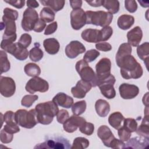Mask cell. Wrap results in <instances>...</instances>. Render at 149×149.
<instances>
[{"mask_svg":"<svg viewBox=\"0 0 149 149\" xmlns=\"http://www.w3.org/2000/svg\"><path fill=\"white\" fill-rule=\"evenodd\" d=\"M4 130L6 132L10 133V134H14L19 132L20 131V128L19 127V125L17 124L13 125H5L3 126Z\"/></svg>","mask_w":149,"mask_h":149,"instance_id":"52","label":"cell"},{"mask_svg":"<svg viewBox=\"0 0 149 149\" xmlns=\"http://www.w3.org/2000/svg\"><path fill=\"white\" fill-rule=\"evenodd\" d=\"M43 46L46 52L51 55L57 54L60 48V44L58 41L54 38H49L44 40L43 41Z\"/></svg>","mask_w":149,"mask_h":149,"instance_id":"22","label":"cell"},{"mask_svg":"<svg viewBox=\"0 0 149 149\" xmlns=\"http://www.w3.org/2000/svg\"><path fill=\"white\" fill-rule=\"evenodd\" d=\"M40 2L43 6L51 9L54 12H57L63 9L65 1L64 0H40Z\"/></svg>","mask_w":149,"mask_h":149,"instance_id":"26","label":"cell"},{"mask_svg":"<svg viewBox=\"0 0 149 149\" xmlns=\"http://www.w3.org/2000/svg\"><path fill=\"white\" fill-rule=\"evenodd\" d=\"M125 144L123 141L115 138L111 143L110 147L112 148H125Z\"/></svg>","mask_w":149,"mask_h":149,"instance_id":"55","label":"cell"},{"mask_svg":"<svg viewBox=\"0 0 149 149\" xmlns=\"http://www.w3.org/2000/svg\"><path fill=\"white\" fill-rule=\"evenodd\" d=\"M2 117L3 118V121L7 125H13L17 124L15 120V113H14L12 111H6L4 113L3 116H2Z\"/></svg>","mask_w":149,"mask_h":149,"instance_id":"42","label":"cell"},{"mask_svg":"<svg viewBox=\"0 0 149 149\" xmlns=\"http://www.w3.org/2000/svg\"><path fill=\"white\" fill-rule=\"evenodd\" d=\"M46 27V23L41 19H39L37 23L35 24L33 30L37 33L42 32Z\"/></svg>","mask_w":149,"mask_h":149,"instance_id":"53","label":"cell"},{"mask_svg":"<svg viewBox=\"0 0 149 149\" xmlns=\"http://www.w3.org/2000/svg\"><path fill=\"white\" fill-rule=\"evenodd\" d=\"M137 54L140 59L143 60L148 69V62L149 58V43L146 42L138 45L137 47Z\"/></svg>","mask_w":149,"mask_h":149,"instance_id":"25","label":"cell"},{"mask_svg":"<svg viewBox=\"0 0 149 149\" xmlns=\"http://www.w3.org/2000/svg\"><path fill=\"white\" fill-rule=\"evenodd\" d=\"M86 24H93L102 27L108 26L112 21L113 15L103 10L86 12Z\"/></svg>","mask_w":149,"mask_h":149,"instance_id":"3","label":"cell"},{"mask_svg":"<svg viewBox=\"0 0 149 149\" xmlns=\"http://www.w3.org/2000/svg\"><path fill=\"white\" fill-rule=\"evenodd\" d=\"M10 68V62L5 51H0V69L1 74L8 72Z\"/></svg>","mask_w":149,"mask_h":149,"instance_id":"33","label":"cell"},{"mask_svg":"<svg viewBox=\"0 0 149 149\" xmlns=\"http://www.w3.org/2000/svg\"><path fill=\"white\" fill-rule=\"evenodd\" d=\"M58 27V24L56 22H54L49 24H48L45 30L44 34L45 35H50L51 34H53L57 29Z\"/></svg>","mask_w":149,"mask_h":149,"instance_id":"54","label":"cell"},{"mask_svg":"<svg viewBox=\"0 0 149 149\" xmlns=\"http://www.w3.org/2000/svg\"><path fill=\"white\" fill-rule=\"evenodd\" d=\"M118 134L119 139L122 141H127L129 140L131 136V132L127 130L123 126L120 127L118 129Z\"/></svg>","mask_w":149,"mask_h":149,"instance_id":"44","label":"cell"},{"mask_svg":"<svg viewBox=\"0 0 149 149\" xmlns=\"http://www.w3.org/2000/svg\"><path fill=\"white\" fill-rule=\"evenodd\" d=\"M86 122V119L77 115H72L63 124V127L65 132L73 133L76 131L83 123Z\"/></svg>","mask_w":149,"mask_h":149,"instance_id":"16","label":"cell"},{"mask_svg":"<svg viewBox=\"0 0 149 149\" xmlns=\"http://www.w3.org/2000/svg\"><path fill=\"white\" fill-rule=\"evenodd\" d=\"M52 101L57 105L65 108H70L73 104V99L64 93H58L54 96Z\"/></svg>","mask_w":149,"mask_h":149,"instance_id":"20","label":"cell"},{"mask_svg":"<svg viewBox=\"0 0 149 149\" xmlns=\"http://www.w3.org/2000/svg\"><path fill=\"white\" fill-rule=\"evenodd\" d=\"M81 38L84 41L90 43H98L101 41L100 30L87 29L83 30L81 34Z\"/></svg>","mask_w":149,"mask_h":149,"instance_id":"18","label":"cell"},{"mask_svg":"<svg viewBox=\"0 0 149 149\" xmlns=\"http://www.w3.org/2000/svg\"><path fill=\"white\" fill-rule=\"evenodd\" d=\"M69 2H70V6L73 9L81 8L83 3V1L81 0H70Z\"/></svg>","mask_w":149,"mask_h":149,"instance_id":"56","label":"cell"},{"mask_svg":"<svg viewBox=\"0 0 149 149\" xmlns=\"http://www.w3.org/2000/svg\"><path fill=\"white\" fill-rule=\"evenodd\" d=\"M29 52L26 48L23 47L18 42L16 43V46L12 53V55L19 61H24L28 57Z\"/></svg>","mask_w":149,"mask_h":149,"instance_id":"28","label":"cell"},{"mask_svg":"<svg viewBox=\"0 0 149 149\" xmlns=\"http://www.w3.org/2000/svg\"><path fill=\"white\" fill-rule=\"evenodd\" d=\"M13 138V134H10L3 129H2L0 133V139L1 141L5 144H8L10 143Z\"/></svg>","mask_w":149,"mask_h":149,"instance_id":"48","label":"cell"},{"mask_svg":"<svg viewBox=\"0 0 149 149\" xmlns=\"http://www.w3.org/2000/svg\"><path fill=\"white\" fill-rule=\"evenodd\" d=\"M25 73L30 77H37L41 73V69L37 64L34 63H29L24 68Z\"/></svg>","mask_w":149,"mask_h":149,"instance_id":"30","label":"cell"},{"mask_svg":"<svg viewBox=\"0 0 149 149\" xmlns=\"http://www.w3.org/2000/svg\"><path fill=\"white\" fill-rule=\"evenodd\" d=\"M95 48L99 50L104 52L109 51L112 49L111 45L107 42H100L95 44Z\"/></svg>","mask_w":149,"mask_h":149,"instance_id":"50","label":"cell"},{"mask_svg":"<svg viewBox=\"0 0 149 149\" xmlns=\"http://www.w3.org/2000/svg\"><path fill=\"white\" fill-rule=\"evenodd\" d=\"M125 148H148L149 141L148 139L144 137H133L127 141Z\"/></svg>","mask_w":149,"mask_h":149,"instance_id":"21","label":"cell"},{"mask_svg":"<svg viewBox=\"0 0 149 149\" xmlns=\"http://www.w3.org/2000/svg\"><path fill=\"white\" fill-rule=\"evenodd\" d=\"M70 24L74 30L81 29L86 24V12L81 8L73 9L70 13Z\"/></svg>","mask_w":149,"mask_h":149,"instance_id":"11","label":"cell"},{"mask_svg":"<svg viewBox=\"0 0 149 149\" xmlns=\"http://www.w3.org/2000/svg\"><path fill=\"white\" fill-rule=\"evenodd\" d=\"M134 23V18L132 15H122L118 17L117 24L122 30H127L130 29Z\"/></svg>","mask_w":149,"mask_h":149,"instance_id":"24","label":"cell"},{"mask_svg":"<svg viewBox=\"0 0 149 149\" xmlns=\"http://www.w3.org/2000/svg\"><path fill=\"white\" fill-rule=\"evenodd\" d=\"M31 40H32L31 36L29 34L24 33L20 36V39L19 40L18 43L21 45H22L23 47L27 48L30 45L31 42Z\"/></svg>","mask_w":149,"mask_h":149,"instance_id":"46","label":"cell"},{"mask_svg":"<svg viewBox=\"0 0 149 149\" xmlns=\"http://www.w3.org/2000/svg\"><path fill=\"white\" fill-rule=\"evenodd\" d=\"M90 6L94 7H99L102 5L103 0H93V1H86Z\"/></svg>","mask_w":149,"mask_h":149,"instance_id":"57","label":"cell"},{"mask_svg":"<svg viewBox=\"0 0 149 149\" xmlns=\"http://www.w3.org/2000/svg\"><path fill=\"white\" fill-rule=\"evenodd\" d=\"M69 118V115L68 112L65 109H61L58 111L56 115V120L61 123L63 124Z\"/></svg>","mask_w":149,"mask_h":149,"instance_id":"47","label":"cell"},{"mask_svg":"<svg viewBox=\"0 0 149 149\" xmlns=\"http://www.w3.org/2000/svg\"><path fill=\"white\" fill-rule=\"evenodd\" d=\"M35 109L38 122L42 125L50 124L59 111L58 105L53 101L40 103L36 106Z\"/></svg>","mask_w":149,"mask_h":149,"instance_id":"2","label":"cell"},{"mask_svg":"<svg viewBox=\"0 0 149 149\" xmlns=\"http://www.w3.org/2000/svg\"><path fill=\"white\" fill-rule=\"evenodd\" d=\"M15 120L19 126L26 129H31L38 123L35 109L29 111L22 109L17 110L15 112Z\"/></svg>","mask_w":149,"mask_h":149,"instance_id":"4","label":"cell"},{"mask_svg":"<svg viewBox=\"0 0 149 149\" xmlns=\"http://www.w3.org/2000/svg\"><path fill=\"white\" fill-rule=\"evenodd\" d=\"M71 148L69 140L62 137H52L46 140L44 142L38 144L34 148H54V149H68Z\"/></svg>","mask_w":149,"mask_h":149,"instance_id":"6","label":"cell"},{"mask_svg":"<svg viewBox=\"0 0 149 149\" xmlns=\"http://www.w3.org/2000/svg\"><path fill=\"white\" fill-rule=\"evenodd\" d=\"M89 143L88 140H87L86 138L78 137L74 139L71 148L84 149L88 147Z\"/></svg>","mask_w":149,"mask_h":149,"instance_id":"37","label":"cell"},{"mask_svg":"<svg viewBox=\"0 0 149 149\" xmlns=\"http://www.w3.org/2000/svg\"><path fill=\"white\" fill-rule=\"evenodd\" d=\"M102 6L111 14H115L119 10V2L117 0H103Z\"/></svg>","mask_w":149,"mask_h":149,"instance_id":"31","label":"cell"},{"mask_svg":"<svg viewBox=\"0 0 149 149\" xmlns=\"http://www.w3.org/2000/svg\"><path fill=\"white\" fill-rule=\"evenodd\" d=\"M3 17L12 19L13 20H16L17 17H18V12L16 10L9 8H6L3 9Z\"/></svg>","mask_w":149,"mask_h":149,"instance_id":"45","label":"cell"},{"mask_svg":"<svg viewBox=\"0 0 149 149\" xmlns=\"http://www.w3.org/2000/svg\"><path fill=\"white\" fill-rule=\"evenodd\" d=\"M101 34V41L104 42L108 40L112 36L113 33V29L111 26H106L100 30Z\"/></svg>","mask_w":149,"mask_h":149,"instance_id":"43","label":"cell"},{"mask_svg":"<svg viewBox=\"0 0 149 149\" xmlns=\"http://www.w3.org/2000/svg\"><path fill=\"white\" fill-rule=\"evenodd\" d=\"M143 37V31L139 26H136L127 33V43L133 47H137Z\"/></svg>","mask_w":149,"mask_h":149,"instance_id":"19","label":"cell"},{"mask_svg":"<svg viewBox=\"0 0 149 149\" xmlns=\"http://www.w3.org/2000/svg\"><path fill=\"white\" fill-rule=\"evenodd\" d=\"M91 87L92 86L90 83L80 80L77 82L74 87L71 88V93L74 98H83L86 96L87 93L91 90Z\"/></svg>","mask_w":149,"mask_h":149,"instance_id":"15","label":"cell"},{"mask_svg":"<svg viewBox=\"0 0 149 149\" xmlns=\"http://www.w3.org/2000/svg\"><path fill=\"white\" fill-rule=\"evenodd\" d=\"M119 91L121 98L130 100L135 98L139 94V88L134 84L122 83L119 87Z\"/></svg>","mask_w":149,"mask_h":149,"instance_id":"14","label":"cell"},{"mask_svg":"<svg viewBox=\"0 0 149 149\" xmlns=\"http://www.w3.org/2000/svg\"><path fill=\"white\" fill-rule=\"evenodd\" d=\"M86 48L84 45L79 41H72L68 44L65 49L66 55L70 59L76 58L79 55L84 53Z\"/></svg>","mask_w":149,"mask_h":149,"instance_id":"13","label":"cell"},{"mask_svg":"<svg viewBox=\"0 0 149 149\" xmlns=\"http://www.w3.org/2000/svg\"><path fill=\"white\" fill-rule=\"evenodd\" d=\"M79 130L81 133L87 136H90L94 132V125L92 123L85 122L79 127Z\"/></svg>","mask_w":149,"mask_h":149,"instance_id":"40","label":"cell"},{"mask_svg":"<svg viewBox=\"0 0 149 149\" xmlns=\"http://www.w3.org/2000/svg\"><path fill=\"white\" fill-rule=\"evenodd\" d=\"M38 19L37 12L33 8H27L23 14V19L21 23L23 29L26 31L33 30L35 24Z\"/></svg>","mask_w":149,"mask_h":149,"instance_id":"8","label":"cell"},{"mask_svg":"<svg viewBox=\"0 0 149 149\" xmlns=\"http://www.w3.org/2000/svg\"><path fill=\"white\" fill-rule=\"evenodd\" d=\"M132 51V47L130 44H129L128 43H126V42L122 44L119 46L118 50L116 52L115 59H119L126 55L131 54Z\"/></svg>","mask_w":149,"mask_h":149,"instance_id":"35","label":"cell"},{"mask_svg":"<svg viewBox=\"0 0 149 149\" xmlns=\"http://www.w3.org/2000/svg\"><path fill=\"white\" fill-rule=\"evenodd\" d=\"M148 125V115H145L141 125L136 131V133L141 137L149 139Z\"/></svg>","mask_w":149,"mask_h":149,"instance_id":"29","label":"cell"},{"mask_svg":"<svg viewBox=\"0 0 149 149\" xmlns=\"http://www.w3.org/2000/svg\"><path fill=\"white\" fill-rule=\"evenodd\" d=\"M125 119L123 115L119 112H115L111 113L108 118L109 125L115 129H118L121 127L122 122Z\"/></svg>","mask_w":149,"mask_h":149,"instance_id":"27","label":"cell"},{"mask_svg":"<svg viewBox=\"0 0 149 149\" xmlns=\"http://www.w3.org/2000/svg\"><path fill=\"white\" fill-rule=\"evenodd\" d=\"M118 67L120 68V72L123 78L125 79H137L141 77L143 70L141 65L131 54L126 55L119 59H116Z\"/></svg>","mask_w":149,"mask_h":149,"instance_id":"1","label":"cell"},{"mask_svg":"<svg viewBox=\"0 0 149 149\" xmlns=\"http://www.w3.org/2000/svg\"><path fill=\"white\" fill-rule=\"evenodd\" d=\"M75 68L82 80L90 83L92 87L98 86V79L96 73L89 66L87 62L83 59H81L76 62Z\"/></svg>","mask_w":149,"mask_h":149,"instance_id":"5","label":"cell"},{"mask_svg":"<svg viewBox=\"0 0 149 149\" xmlns=\"http://www.w3.org/2000/svg\"><path fill=\"white\" fill-rule=\"evenodd\" d=\"M4 2L17 9L22 8L25 4L24 0H4Z\"/></svg>","mask_w":149,"mask_h":149,"instance_id":"51","label":"cell"},{"mask_svg":"<svg viewBox=\"0 0 149 149\" xmlns=\"http://www.w3.org/2000/svg\"><path fill=\"white\" fill-rule=\"evenodd\" d=\"M138 2L140 3V5L144 8H148L149 6V2L148 1H138Z\"/></svg>","mask_w":149,"mask_h":149,"instance_id":"60","label":"cell"},{"mask_svg":"<svg viewBox=\"0 0 149 149\" xmlns=\"http://www.w3.org/2000/svg\"><path fill=\"white\" fill-rule=\"evenodd\" d=\"M16 84L13 79L9 77L1 76L0 92L5 97H12L15 93Z\"/></svg>","mask_w":149,"mask_h":149,"instance_id":"12","label":"cell"},{"mask_svg":"<svg viewBox=\"0 0 149 149\" xmlns=\"http://www.w3.org/2000/svg\"><path fill=\"white\" fill-rule=\"evenodd\" d=\"M100 53L99 51L92 49L87 51L83 56V60L86 62H91L94 61L97 57L99 56Z\"/></svg>","mask_w":149,"mask_h":149,"instance_id":"41","label":"cell"},{"mask_svg":"<svg viewBox=\"0 0 149 149\" xmlns=\"http://www.w3.org/2000/svg\"><path fill=\"white\" fill-rule=\"evenodd\" d=\"M86 102L84 100L77 101L72 106V111L74 115H80L83 114L86 109Z\"/></svg>","mask_w":149,"mask_h":149,"instance_id":"34","label":"cell"},{"mask_svg":"<svg viewBox=\"0 0 149 149\" xmlns=\"http://www.w3.org/2000/svg\"><path fill=\"white\" fill-rule=\"evenodd\" d=\"M48 83L44 79L39 77H33L26 83V90L30 94H34L37 91L45 93L48 90Z\"/></svg>","mask_w":149,"mask_h":149,"instance_id":"7","label":"cell"},{"mask_svg":"<svg viewBox=\"0 0 149 149\" xmlns=\"http://www.w3.org/2000/svg\"><path fill=\"white\" fill-rule=\"evenodd\" d=\"M97 136L101 140L103 144L110 147L111 143L115 138L111 129L106 125H102L97 130Z\"/></svg>","mask_w":149,"mask_h":149,"instance_id":"17","label":"cell"},{"mask_svg":"<svg viewBox=\"0 0 149 149\" xmlns=\"http://www.w3.org/2000/svg\"><path fill=\"white\" fill-rule=\"evenodd\" d=\"M26 4L28 8H36L39 6L38 2L36 1H27L26 2Z\"/></svg>","mask_w":149,"mask_h":149,"instance_id":"58","label":"cell"},{"mask_svg":"<svg viewBox=\"0 0 149 149\" xmlns=\"http://www.w3.org/2000/svg\"><path fill=\"white\" fill-rule=\"evenodd\" d=\"M95 108L98 115L100 117H105L109 112L110 105L107 101L99 99L95 104Z\"/></svg>","mask_w":149,"mask_h":149,"instance_id":"23","label":"cell"},{"mask_svg":"<svg viewBox=\"0 0 149 149\" xmlns=\"http://www.w3.org/2000/svg\"><path fill=\"white\" fill-rule=\"evenodd\" d=\"M111 62L109 58H103L98 62L95 65V70L98 83L101 80L106 79L111 74Z\"/></svg>","mask_w":149,"mask_h":149,"instance_id":"10","label":"cell"},{"mask_svg":"<svg viewBox=\"0 0 149 149\" xmlns=\"http://www.w3.org/2000/svg\"><path fill=\"white\" fill-rule=\"evenodd\" d=\"M125 7L128 12L134 13L137 9V4L136 1L126 0L125 1Z\"/></svg>","mask_w":149,"mask_h":149,"instance_id":"49","label":"cell"},{"mask_svg":"<svg viewBox=\"0 0 149 149\" xmlns=\"http://www.w3.org/2000/svg\"><path fill=\"white\" fill-rule=\"evenodd\" d=\"M38 98V97L37 95H26L22 99L21 104L23 107L29 108Z\"/></svg>","mask_w":149,"mask_h":149,"instance_id":"39","label":"cell"},{"mask_svg":"<svg viewBox=\"0 0 149 149\" xmlns=\"http://www.w3.org/2000/svg\"><path fill=\"white\" fill-rule=\"evenodd\" d=\"M123 126L130 132H134L137 129V123L133 118H126L123 120Z\"/></svg>","mask_w":149,"mask_h":149,"instance_id":"38","label":"cell"},{"mask_svg":"<svg viewBox=\"0 0 149 149\" xmlns=\"http://www.w3.org/2000/svg\"><path fill=\"white\" fill-rule=\"evenodd\" d=\"M116 79L115 77L111 74L108 77L101 80L98 86L101 92V94L108 99L113 98L116 95V91L113 87Z\"/></svg>","mask_w":149,"mask_h":149,"instance_id":"9","label":"cell"},{"mask_svg":"<svg viewBox=\"0 0 149 149\" xmlns=\"http://www.w3.org/2000/svg\"><path fill=\"white\" fill-rule=\"evenodd\" d=\"M148 93H147L146 94V95H144L143 96V98L144 99H143V104L145 105L146 107H148Z\"/></svg>","mask_w":149,"mask_h":149,"instance_id":"59","label":"cell"},{"mask_svg":"<svg viewBox=\"0 0 149 149\" xmlns=\"http://www.w3.org/2000/svg\"><path fill=\"white\" fill-rule=\"evenodd\" d=\"M43 51L38 46H35L29 51L30 59L33 62H38L43 57Z\"/></svg>","mask_w":149,"mask_h":149,"instance_id":"36","label":"cell"},{"mask_svg":"<svg viewBox=\"0 0 149 149\" xmlns=\"http://www.w3.org/2000/svg\"><path fill=\"white\" fill-rule=\"evenodd\" d=\"M40 19L45 23H49L54 20L55 14V12L48 7H44L40 13Z\"/></svg>","mask_w":149,"mask_h":149,"instance_id":"32","label":"cell"}]
</instances>
